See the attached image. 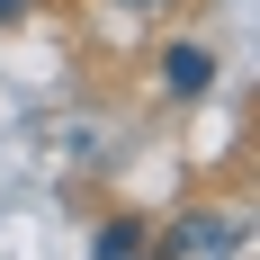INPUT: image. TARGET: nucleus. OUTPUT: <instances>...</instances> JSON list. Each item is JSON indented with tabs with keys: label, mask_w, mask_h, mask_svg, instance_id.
Wrapping results in <instances>:
<instances>
[{
	"label": "nucleus",
	"mask_w": 260,
	"mask_h": 260,
	"mask_svg": "<svg viewBox=\"0 0 260 260\" xmlns=\"http://www.w3.org/2000/svg\"><path fill=\"white\" fill-rule=\"evenodd\" d=\"M108 9H117V18H161L171 0H108Z\"/></svg>",
	"instance_id": "obj_4"
},
{
	"label": "nucleus",
	"mask_w": 260,
	"mask_h": 260,
	"mask_svg": "<svg viewBox=\"0 0 260 260\" xmlns=\"http://www.w3.org/2000/svg\"><path fill=\"white\" fill-rule=\"evenodd\" d=\"M153 63H161V99H207L215 81H224V63H215L207 36H171Z\"/></svg>",
	"instance_id": "obj_1"
},
{
	"label": "nucleus",
	"mask_w": 260,
	"mask_h": 260,
	"mask_svg": "<svg viewBox=\"0 0 260 260\" xmlns=\"http://www.w3.org/2000/svg\"><path fill=\"white\" fill-rule=\"evenodd\" d=\"M234 242H242L234 215H207V207H198V215H180V224L153 242V260H215V251H234Z\"/></svg>",
	"instance_id": "obj_2"
},
{
	"label": "nucleus",
	"mask_w": 260,
	"mask_h": 260,
	"mask_svg": "<svg viewBox=\"0 0 260 260\" xmlns=\"http://www.w3.org/2000/svg\"><path fill=\"white\" fill-rule=\"evenodd\" d=\"M90 260H153V234H144V215H108L99 234H90Z\"/></svg>",
	"instance_id": "obj_3"
},
{
	"label": "nucleus",
	"mask_w": 260,
	"mask_h": 260,
	"mask_svg": "<svg viewBox=\"0 0 260 260\" xmlns=\"http://www.w3.org/2000/svg\"><path fill=\"white\" fill-rule=\"evenodd\" d=\"M18 18H27V0H0V27H18Z\"/></svg>",
	"instance_id": "obj_5"
}]
</instances>
